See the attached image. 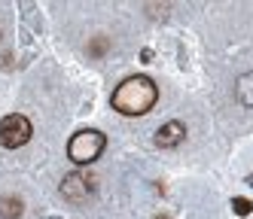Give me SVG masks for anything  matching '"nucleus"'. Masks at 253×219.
<instances>
[{
	"label": "nucleus",
	"instance_id": "nucleus-9",
	"mask_svg": "<svg viewBox=\"0 0 253 219\" xmlns=\"http://www.w3.org/2000/svg\"><path fill=\"white\" fill-rule=\"evenodd\" d=\"M88 52H92V55H104L107 52V40H92V43H88Z\"/></svg>",
	"mask_w": 253,
	"mask_h": 219
},
{
	"label": "nucleus",
	"instance_id": "nucleus-8",
	"mask_svg": "<svg viewBox=\"0 0 253 219\" xmlns=\"http://www.w3.org/2000/svg\"><path fill=\"white\" fill-rule=\"evenodd\" d=\"M232 210L238 216H250L253 213V201L250 198H232Z\"/></svg>",
	"mask_w": 253,
	"mask_h": 219
},
{
	"label": "nucleus",
	"instance_id": "nucleus-2",
	"mask_svg": "<svg viewBox=\"0 0 253 219\" xmlns=\"http://www.w3.org/2000/svg\"><path fill=\"white\" fill-rule=\"evenodd\" d=\"M107 146V137L98 131V128H83V131H77L74 137H70L67 143V155L74 164H92Z\"/></svg>",
	"mask_w": 253,
	"mask_h": 219
},
{
	"label": "nucleus",
	"instance_id": "nucleus-3",
	"mask_svg": "<svg viewBox=\"0 0 253 219\" xmlns=\"http://www.w3.org/2000/svg\"><path fill=\"white\" fill-rule=\"evenodd\" d=\"M34 134L31 122L22 116V113H9L0 119V143L6 146V149H19V146H25Z\"/></svg>",
	"mask_w": 253,
	"mask_h": 219
},
{
	"label": "nucleus",
	"instance_id": "nucleus-6",
	"mask_svg": "<svg viewBox=\"0 0 253 219\" xmlns=\"http://www.w3.org/2000/svg\"><path fill=\"white\" fill-rule=\"evenodd\" d=\"M235 95L244 107H253V73H241L238 85H235Z\"/></svg>",
	"mask_w": 253,
	"mask_h": 219
},
{
	"label": "nucleus",
	"instance_id": "nucleus-5",
	"mask_svg": "<svg viewBox=\"0 0 253 219\" xmlns=\"http://www.w3.org/2000/svg\"><path fill=\"white\" fill-rule=\"evenodd\" d=\"M85 177H80V174H70L64 182H61V195L67 198V201H85L88 198V186H85Z\"/></svg>",
	"mask_w": 253,
	"mask_h": 219
},
{
	"label": "nucleus",
	"instance_id": "nucleus-7",
	"mask_svg": "<svg viewBox=\"0 0 253 219\" xmlns=\"http://www.w3.org/2000/svg\"><path fill=\"white\" fill-rule=\"evenodd\" d=\"M22 210H25L22 198H9V195L0 198V219H19Z\"/></svg>",
	"mask_w": 253,
	"mask_h": 219
},
{
	"label": "nucleus",
	"instance_id": "nucleus-4",
	"mask_svg": "<svg viewBox=\"0 0 253 219\" xmlns=\"http://www.w3.org/2000/svg\"><path fill=\"white\" fill-rule=\"evenodd\" d=\"M183 134H186V128L180 122H165L156 131V146H159V149H174V146L183 140Z\"/></svg>",
	"mask_w": 253,
	"mask_h": 219
},
{
	"label": "nucleus",
	"instance_id": "nucleus-1",
	"mask_svg": "<svg viewBox=\"0 0 253 219\" xmlns=\"http://www.w3.org/2000/svg\"><path fill=\"white\" fill-rule=\"evenodd\" d=\"M159 101V85L150 76H128L116 85V91L110 95V104L116 113L122 116H143L150 113Z\"/></svg>",
	"mask_w": 253,
	"mask_h": 219
}]
</instances>
